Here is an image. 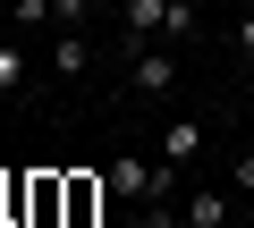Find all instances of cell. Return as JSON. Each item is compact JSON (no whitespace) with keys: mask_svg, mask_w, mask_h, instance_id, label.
<instances>
[{"mask_svg":"<svg viewBox=\"0 0 254 228\" xmlns=\"http://www.w3.org/2000/svg\"><path fill=\"white\" fill-rule=\"evenodd\" d=\"M127 85H136V93H178V59H170V51H153V43H144V51H136V59H127Z\"/></svg>","mask_w":254,"mask_h":228,"instance_id":"6da1fadb","label":"cell"},{"mask_svg":"<svg viewBox=\"0 0 254 228\" xmlns=\"http://www.w3.org/2000/svg\"><path fill=\"white\" fill-rule=\"evenodd\" d=\"M119 34H127V51H144L161 34V0H119Z\"/></svg>","mask_w":254,"mask_h":228,"instance_id":"7a4b0ae2","label":"cell"},{"mask_svg":"<svg viewBox=\"0 0 254 228\" xmlns=\"http://www.w3.org/2000/svg\"><path fill=\"white\" fill-rule=\"evenodd\" d=\"M85 68H93V43H85V34H76V26H68V34H60V43H51V76H60V85H76V76H85Z\"/></svg>","mask_w":254,"mask_h":228,"instance_id":"3957f363","label":"cell"},{"mask_svg":"<svg viewBox=\"0 0 254 228\" xmlns=\"http://www.w3.org/2000/svg\"><path fill=\"white\" fill-rule=\"evenodd\" d=\"M195 152H203V127H195V119H170V136H161V161H170V169H187Z\"/></svg>","mask_w":254,"mask_h":228,"instance_id":"277c9868","label":"cell"},{"mask_svg":"<svg viewBox=\"0 0 254 228\" xmlns=\"http://www.w3.org/2000/svg\"><path fill=\"white\" fill-rule=\"evenodd\" d=\"M178 211H187V228H229V194H212V186H203V194H187Z\"/></svg>","mask_w":254,"mask_h":228,"instance_id":"5b68a950","label":"cell"},{"mask_svg":"<svg viewBox=\"0 0 254 228\" xmlns=\"http://www.w3.org/2000/svg\"><path fill=\"white\" fill-rule=\"evenodd\" d=\"M26 85H34V59L17 43H0V93H26Z\"/></svg>","mask_w":254,"mask_h":228,"instance_id":"8992f818","label":"cell"},{"mask_svg":"<svg viewBox=\"0 0 254 228\" xmlns=\"http://www.w3.org/2000/svg\"><path fill=\"white\" fill-rule=\"evenodd\" d=\"M161 34H170V43H187V34H203V26H195V0H161Z\"/></svg>","mask_w":254,"mask_h":228,"instance_id":"52a82bcc","label":"cell"},{"mask_svg":"<svg viewBox=\"0 0 254 228\" xmlns=\"http://www.w3.org/2000/svg\"><path fill=\"white\" fill-rule=\"evenodd\" d=\"M9 26H60L51 0H9Z\"/></svg>","mask_w":254,"mask_h":228,"instance_id":"ba28073f","label":"cell"},{"mask_svg":"<svg viewBox=\"0 0 254 228\" xmlns=\"http://www.w3.org/2000/svg\"><path fill=\"white\" fill-rule=\"evenodd\" d=\"M26 203H34V220H51V211H60V178H34V194H26Z\"/></svg>","mask_w":254,"mask_h":228,"instance_id":"9c48e42d","label":"cell"},{"mask_svg":"<svg viewBox=\"0 0 254 228\" xmlns=\"http://www.w3.org/2000/svg\"><path fill=\"white\" fill-rule=\"evenodd\" d=\"M136 228H187V211H170V203H144V220Z\"/></svg>","mask_w":254,"mask_h":228,"instance_id":"30bf717a","label":"cell"},{"mask_svg":"<svg viewBox=\"0 0 254 228\" xmlns=\"http://www.w3.org/2000/svg\"><path fill=\"white\" fill-rule=\"evenodd\" d=\"M51 17H60V26H85V17H93V0H51Z\"/></svg>","mask_w":254,"mask_h":228,"instance_id":"8fae6325","label":"cell"},{"mask_svg":"<svg viewBox=\"0 0 254 228\" xmlns=\"http://www.w3.org/2000/svg\"><path fill=\"white\" fill-rule=\"evenodd\" d=\"M237 194H246V203H254V152H246V161H237Z\"/></svg>","mask_w":254,"mask_h":228,"instance_id":"7c38bea8","label":"cell"},{"mask_svg":"<svg viewBox=\"0 0 254 228\" xmlns=\"http://www.w3.org/2000/svg\"><path fill=\"white\" fill-rule=\"evenodd\" d=\"M237 51H246V59H254V9H246V26H237Z\"/></svg>","mask_w":254,"mask_h":228,"instance_id":"4fadbf2b","label":"cell"}]
</instances>
